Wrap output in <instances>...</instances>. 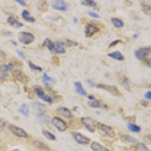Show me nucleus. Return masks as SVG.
Returning <instances> with one entry per match:
<instances>
[{"label":"nucleus","instance_id":"nucleus-8","mask_svg":"<svg viewBox=\"0 0 151 151\" xmlns=\"http://www.w3.org/2000/svg\"><path fill=\"white\" fill-rule=\"evenodd\" d=\"M117 79H118L119 83L122 86V87L126 89L127 91H130V81L129 78L123 73H117Z\"/></svg>","mask_w":151,"mask_h":151},{"label":"nucleus","instance_id":"nucleus-31","mask_svg":"<svg viewBox=\"0 0 151 151\" xmlns=\"http://www.w3.org/2000/svg\"><path fill=\"white\" fill-rule=\"evenodd\" d=\"M42 132L43 135L45 136L48 140H50V141H55L56 140V136L52 134V132H48L47 130H42Z\"/></svg>","mask_w":151,"mask_h":151},{"label":"nucleus","instance_id":"nucleus-38","mask_svg":"<svg viewBox=\"0 0 151 151\" xmlns=\"http://www.w3.org/2000/svg\"><path fill=\"white\" fill-rule=\"evenodd\" d=\"M142 10H143V12L145 13V14H147V15H150V12H151L150 5H148V4H145V5H143Z\"/></svg>","mask_w":151,"mask_h":151},{"label":"nucleus","instance_id":"nucleus-7","mask_svg":"<svg viewBox=\"0 0 151 151\" xmlns=\"http://www.w3.org/2000/svg\"><path fill=\"white\" fill-rule=\"evenodd\" d=\"M81 122L90 132H95V121L93 119H91V117H82L81 118Z\"/></svg>","mask_w":151,"mask_h":151},{"label":"nucleus","instance_id":"nucleus-32","mask_svg":"<svg viewBox=\"0 0 151 151\" xmlns=\"http://www.w3.org/2000/svg\"><path fill=\"white\" fill-rule=\"evenodd\" d=\"M54 81L55 80H54L52 77L48 76V74H47L46 73H44V74H43V76H42V82L44 84H45L46 86H48V84H51L52 83H53Z\"/></svg>","mask_w":151,"mask_h":151},{"label":"nucleus","instance_id":"nucleus-20","mask_svg":"<svg viewBox=\"0 0 151 151\" xmlns=\"http://www.w3.org/2000/svg\"><path fill=\"white\" fill-rule=\"evenodd\" d=\"M42 45L44 47H46L51 52H52V53L54 52V49H55V42H52L50 39H48V38L45 39V40H44V42H43Z\"/></svg>","mask_w":151,"mask_h":151},{"label":"nucleus","instance_id":"nucleus-27","mask_svg":"<svg viewBox=\"0 0 151 151\" xmlns=\"http://www.w3.org/2000/svg\"><path fill=\"white\" fill-rule=\"evenodd\" d=\"M111 22L116 28H121L124 26V23L122 22V20L117 18V17H112Z\"/></svg>","mask_w":151,"mask_h":151},{"label":"nucleus","instance_id":"nucleus-25","mask_svg":"<svg viewBox=\"0 0 151 151\" xmlns=\"http://www.w3.org/2000/svg\"><path fill=\"white\" fill-rule=\"evenodd\" d=\"M121 138L123 141L126 143H131V144H137V141L134 138V137H132L131 135L129 134H123L121 136Z\"/></svg>","mask_w":151,"mask_h":151},{"label":"nucleus","instance_id":"nucleus-44","mask_svg":"<svg viewBox=\"0 0 151 151\" xmlns=\"http://www.w3.org/2000/svg\"><path fill=\"white\" fill-rule=\"evenodd\" d=\"M17 53L18 54V55L20 57H21L23 59H26V56H25V55H24V53H23L22 52H20V51H18V50H17Z\"/></svg>","mask_w":151,"mask_h":151},{"label":"nucleus","instance_id":"nucleus-46","mask_svg":"<svg viewBox=\"0 0 151 151\" xmlns=\"http://www.w3.org/2000/svg\"><path fill=\"white\" fill-rule=\"evenodd\" d=\"M87 82H88V84H89L90 86H96V85L94 84V82H93L92 80H91V79H88V80H87Z\"/></svg>","mask_w":151,"mask_h":151},{"label":"nucleus","instance_id":"nucleus-37","mask_svg":"<svg viewBox=\"0 0 151 151\" xmlns=\"http://www.w3.org/2000/svg\"><path fill=\"white\" fill-rule=\"evenodd\" d=\"M137 148L139 151H150L149 148L143 143H137Z\"/></svg>","mask_w":151,"mask_h":151},{"label":"nucleus","instance_id":"nucleus-33","mask_svg":"<svg viewBox=\"0 0 151 151\" xmlns=\"http://www.w3.org/2000/svg\"><path fill=\"white\" fill-rule=\"evenodd\" d=\"M88 104H89V106H91V107H92V108H99V107H101V104H100L99 101L95 99V98L91 100V101H90L88 102Z\"/></svg>","mask_w":151,"mask_h":151},{"label":"nucleus","instance_id":"nucleus-50","mask_svg":"<svg viewBox=\"0 0 151 151\" xmlns=\"http://www.w3.org/2000/svg\"><path fill=\"white\" fill-rule=\"evenodd\" d=\"M137 36H138V35H137V34H134V36H133V38H134V39H135V38H137Z\"/></svg>","mask_w":151,"mask_h":151},{"label":"nucleus","instance_id":"nucleus-10","mask_svg":"<svg viewBox=\"0 0 151 151\" xmlns=\"http://www.w3.org/2000/svg\"><path fill=\"white\" fill-rule=\"evenodd\" d=\"M34 92L35 94L37 95L38 97L40 98H41V99L44 100L45 101L48 102V103L51 104L53 102V98H52V97L48 96V95H47L45 93V91H44V90L41 87H36L34 88Z\"/></svg>","mask_w":151,"mask_h":151},{"label":"nucleus","instance_id":"nucleus-18","mask_svg":"<svg viewBox=\"0 0 151 151\" xmlns=\"http://www.w3.org/2000/svg\"><path fill=\"white\" fill-rule=\"evenodd\" d=\"M107 55H108V57L114 59V60H119V61H122V60H125V57L119 51L113 52L111 53H109Z\"/></svg>","mask_w":151,"mask_h":151},{"label":"nucleus","instance_id":"nucleus-40","mask_svg":"<svg viewBox=\"0 0 151 151\" xmlns=\"http://www.w3.org/2000/svg\"><path fill=\"white\" fill-rule=\"evenodd\" d=\"M5 125H6V122L2 119L0 118V132H2L5 127Z\"/></svg>","mask_w":151,"mask_h":151},{"label":"nucleus","instance_id":"nucleus-14","mask_svg":"<svg viewBox=\"0 0 151 151\" xmlns=\"http://www.w3.org/2000/svg\"><path fill=\"white\" fill-rule=\"evenodd\" d=\"M56 113L66 119H70L73 117V113L71 110L66 107H58L56 110Z\"/></svg>","mask_w":151,"mask_h":151},{"label":"nucleus","instance_id":"nucleus-16","mask_svg":"<svg viewBox=\"0 0 151 151\" xmlns=\"http://www.w3.org/2000/svg\"><path fill=\"white\" fill-rule=\"evenodd\" d=\"M7 22L9 25H11L13 27H16V28H20L21 27L24 26V24H22L21 22L18 21L17 19L14 18V17H9L7 19Z\"/></svg>","mask_w":151,"mask_h":151},{"label":"nucleus","instance_id":"nucleus-23","mask_svg":"<svg viewBox=\"0 0 151 151\" xmlns=\"http://www.w3.org/2000/svg\"><path fill=\"white\" fill-rule=\"evenodd\" d=\"M38 10L41 11L42 12H45L48 9V3L47 1H40L37 3Z\"/></svg>","mask_w":151,"mask_h":151},{"label":"nucleus","instance_id":"nucleus-24","mask_svg":"<svg viewBox=\"0 0 151 151\" xmlns=\"http://www.w3.org/2000/svg\"><path fill=\"white\" fill-rule=\"evenodd\" d=\"M74 85H75L76 91H77L79 94H82V95L86 96L87 93H86V91H85V89L83 88V85H82V83H81L80 82H76V83H74Z\"/></svg>","mask_w":151,"mask_h":151},{"label":"nucleus","instance_id":"nucleus-21","mask_svg":"<svg viewBox=\"0 0 151 151\" xmlns=\"http://www.w3.org/2000/svg\"><path fill=\"white\" fill-rule=\"evenodd\" d=\"M22 17L24 20L29 23H34L36 21V19L33 17H31L29 14V12L27 10H24L22 12Z\"/></svg>","mask_w":151,"mask_h":151},{"label":"nucleus","instance_id":"nucleus-34","mask_svg":"<svg viewBox=\"0 0 151 151\" xmlns=\"http://www.w3.org/2000/svg\"><path fill=\"white\" fill-rule=\"evenodd\" d=\"M7 60V55L4 51L0 50V65H3Z\"/></svg>","mask_w":151,"mask_h":151},{"label":"nucleus","instance_id":"nucleus-4","mask_svg":"<svg viewBox=\"0 0 151 151\" xmlns=\"http://www.w3.org/2000/svg\"><path fill=\"white\" fill-rule=\"evenodd\" d=\"M9 129L12 134L15 135L17 137H21V138H27L28 137L27 132L24 129H21L20 127H17L16 125H10L9 126Z\"/></svg>","mask_w":151,"mask_h":151},{"label":"nucleus","instance_id":"nucleus-15","mask_svg":"<svg viewBox=\"0 0 151 151\" xmlns=\"http://www.w3.org/2000/svg\"><path fill=\"white\" fill-rule=\"evenodd\" d=\"M55 54H64L66 53V49L64 44L61 41H57L55 42V49L54 52Z\"/></svg>","mask_w":151,"mask_h":151},{"label":"nucleus","instance_id":"nucleus-22","mask_svg":"<svg viewBox=\"0 0 151 151\" xmlns=\"http://www.w3.org/2000/svg\"><path fill=\"white\" fill-rule=\"evenodd\" d=\"M32 144L34 147H36V148H39V149L49 150V147L46 144H45V143L41 141H33Z\"/></svg>","mask_w":151,"mask_h":151},{"label":"nucleus","instance_id":"nucleus-11","mask_svg":"<svg viewBox=\"0 0 151 151\" xmlns=\"http://www.w3.org/2000/svg\"><path fill=\"white\" fill-rule=\"evenodd\" d=\"M150 52V49L147 47H144V48H141L139 49L136 50L134 52L135 57L138 60H143L144 59L147 58V57L149 56Z\"/></svg>","mask_w":151,"mask_h":151},{"label":"nucleus","instance_id":"nucleus-45","mask_svg":"<svg viewBox=\"0 0 151 151\" xmlns=\"http://www.w3.org/2000/svg\"><path fill=\"white\" fill-rule=\"evenodd\" d=\"M16 2H18L20 5H23V6H26V2H25V1H23V0H16Z\"/></svg>","mask_w":151,"mask_h":151},{"label":"nucleus","instance_id":"nucleus-28","mask_svg":"<svg viewBox=\"0 0 151 151\" xmlns=\"http://www.w3.org/2000/svg\"><path fill=\"white\" fill-rule=\"evenodd\" d=\"M33 109H35L36 110L42 113L41 114H43V113H44V111H45V105L40 103V102H35V103L33 104Z\"/></svg>","mask_w":151,"mask_h":151},{"label":"nucleus","instance_id":"nucleus-13","mask_svg":"<svg viewBox=\"0 0 151 151\" xmlns=\"http://www.w3.org/2000/svg\"><path fill=\"white\" fill-rule=\"evenodd\" d=\"M52 9L55 10L61 11V12H65L68 9V5L66 3L65 1L62 0H55L52 2Z\"/></svg>","mask_w":151,"mask_h":151},{"label":"nucleus","instance_id":"nucleus-29","mask_svg":"<svg viewBox=\"0 0 151 151\" xmlns=\"http://www.w3.org/2000/svg\"><path fill=\"white\" fill-rule=\"evenodd\" d=\"M62 43L64 44V46L67 47H73V46H77L79 45V43L77 42L73 41V40H67V39H65L64 40V41H61Z\"/></svg>","mask_w":151,"mask_h":151},{"label":"nucleus","instance_id":"nucleus-49","mask_svg":"<svg viewBox=\"0 0 151 151\" xmlns=\"http://www.w3.org/2000/svg\"><path fill=\"white\" fill-rule=\"evenodd\" d=\"M147 66L149 68H150V60L147 61Z\"/></svg>","mask_w":151,"mask_h":151},{"label":"nucleus","instance_id":"nucleus-35","mask_svg":"<svg viewBox=\"0 0 151 151\" xmlns=\"http://www.w3.org/2000/svg\"><path fill=\"white\" fill-rule=\"evenodd\" d=\"M81 4L83 5H86V6H89V7H96L97 3L94 1H91V0H84L82 1Z\"/></svg>","mask_w":151,"mask_h":151},{"label":"nucleus","instance_id":"nucleus-5","mask_svg":"<svg viewBox=\"0 0 151 151\" xmlns=\"http://www.w3.org/2000/svg\"><path fill=\"white\" fill-rule=\"evenodd\" d=\"M52 122V125H53L59 132H64L67 129V123H66L65 121H64L62 119L59 118V117H53Z\"/></svg>","mask_w":151,"mask_h":151},{"label":"nucleus","instance_id":"nucleus-36","mask_svg":"<svg viewBox=\"0 0 151 151\" xmlns=\"http://www.w3.org/2000/svg\"><path fill=\"white\" fill-rule=\"evenodd\" d=\"M28 64H29V67H30L31 69H33V70L38 71V72H42V68L41 67L35 65V64H33L31 61H28Z\"/></svg>","mask_w":151,"mask_h":151},{"label":"nucleus","instance_id":"nucleus-51","mask_svg":"<svg viewBox=\"0 0 151 151\" xmlns=\"http://www.w3.org/2000/svg\"><path fill=\"white\" fill-rule=\"evenodd\" d=\"M77 22V18H74V23Z\"/></svg>","mask_w":151,"mask_h":151},{"label":"nucleus","instance_id":"nucleus-1","mask_svg":"<svg viewBox=\"0 0 151 151\" xmlns=\"http://www.w3.org/2000/svg\"><path fill=\"white\" fill-rule=\"evenodd\" d=\"M97 127H98L100 133L105 137L111 138V139H113L116 137L115 131H114L113 128H112L110 125H105L101 122H98L97 124Z\"/></svg>","mask_w":151,"mask_h":151},{"label":"nucleus","instance_id":"nucleus-17","mask_svg":"<svg viewBox=\"0 0 151 151\" xmlns=\"http://www.w3.org/2000/svg\"><path fill=\"white\" fill-rule=\"evenodd\" d=\"M91 149L93 151H110L107 148L104 147L102 144L97 141H93L91 144Z\"/></svg>","mask_w":151,"mask_h":151},{"label":"nucleus","instance_id":"nucleus-48","mask_svg":"<svg viewBox=\"0 0 151 151\" xmlns=\"http://www.w3.org/2000/svg\"><path fill=\"white\" fill-rule=\"evenodd\" d=\"M88 99L90 100V101H91V100H93V99H94V96H91V95H88Z\"/></svg>","mask_w":151,"mask_h":151},{"label":"nucleus","instance_id":"nucleus-30","mask_svg":"<svg viewBox=\"0 0 151 151\" xmlns=\"http://www.w3.org/2000/svg\"><path fill=\"white\" fill-rule=\"evenodd\" d=\"M127 127L131 132H134V133H138V132H141V128L139 126H137L133 123H131V122L127 124Z\"/></svg>","mask_w":151,"mask_h":151},{"label":"nucleus","instance_id":"nucleus-6","mask_svg":"<svg viewBox=\"0 0 151 151\" xmlns=\"http://www.w3.org/2000/svg\"><path fill=\"white\" fill-rule=\"evenodd\" d=\"M12 74L13 77L15 78L19 82L23 83H28L29 82V78L21 70H12Z\"/></svg>","mask_w":151,"mask_h":151},{"label":"nucleus","instance_id":"nucleus-12","mask_svg":"<svg viewBox=\"0 0 151 151\" xmlns=\"http://www.w3.org/2000/svg\"><path fill=\"white\" fill-rule=\"evenodd\" d=\"M100 29L97 26L92 24H86L85 27V35L86 37H91L94 34L98 33Z\"/></svg>","mask_w":151,"mask_h":151},{"label":"nucleus","instance_id":"nucleus-3","mask_svg":"<svg viewBox=\"0 0 151 151\" xmlns=\"http://www.w3.org/2000/svg\"><path fill=\"white\" fill-rule=\"evenodd\" d=\"M95 86H96L98 88L106 90V91H108L109 93H110L112 95H114V96H119V97L122 96V94H121L120 91L119 90L117 86H112V85H105V84H98Z\"/></svg>","mask_w":151,"mask_h":151},{"label":"nucleus","instance_id":"nucleus-47","mask_svg":"<svg viewBox=\"0 0 151 151\" xmlns=\"http://www.w3.org/2000/svg\"><path fill=\"white\" fill-rule=\"evenodd\" d=\"M11 43H12L13 45H14V46H17V43L15 41H14V40H11Z\"/></svg>","mask_w":151,"mask_h":151},{"label":"nucleus","instance_id":"nucleus-19","mask_svg":"<svg viewBox=\"0 0 151 151\" xmlns=\"http://www.w3.org/2000/svg\"><path fill=\"white\" fill-rule=\"evenodd\" d=\"M9 70L5 64L0 65V80H6L9 78Z\"/></svg>","mask_w":151,"mask_h":151},{"label":"nucleus","instance_id":"nucleus-42","mask_svg":"<svg viewBox=\"0 0 151 151\" xmlns=\"http://www.w3.org/2000/svg\"><path fill=\"white\" fill-rule=\"evenodd\" d=\"M52 61H53L56 65H59V64H60V60H59L58 58L56 56L52 57Z\"/></svg>","mask_w":151,"mask_h":151},{"label":"nucleus","instance_id":"nucleus-26","mask_svg":"<svg viewBox=\"0 0 151 151\" xmlns=\"http://www.w3.org/2000/svg\"><path fill=\"white\" fill-rule=\"evenodd\" d=\"M19 111H20V113H22L23 115L24 116H29V106H28L27 104H23L22 105H21V106L19 108Z\"/></svg>","mask_w":151,"mask_h":151},{"label":"nucleus","instance_id":"nucleus-43","mask_svg":"<svg viewBox=\"0 0 151 151\" xmlns=\"http://www.w3.org/2000/svg\"><path fill=\"white\" fill-rule=\"evenodd\" d=\"M144 97H145V98H146L147 100H148V101H150L151 100V91H147V92L145 93V94H144Z\"/></svg>","mask_w":151,"mask_h":151},{"label":"nucleus","instance_id":"nucleus-2","mask_svg":"<svg viewBox=\"0 0 151 151\" xmlns=\"http://www.w3.org/2000/svg\"><path fill=\"white\" fill-rule=\"evenodd\" d=\"M17 38H18L19 42L24 45H29L31 43H33L35 40L34 35L29 32H25V31L20 32L17 35Z\"/></svg>","mask_w":151,"mask_h":151},{"label":"nucleus","instance_id":"nucleus-39","mask_svg":"<svg viewBox=\"0 0 151 151\" xmlns=\"http://www.w3.org/2000/svg\"><path fill=\"white\" fill-rule=\"evenodd\" d=\"M119 43H122V41L121 40H114V41L112 42L111 43H110V45H109L108 48H113V47H115L116 45H118Z\"/></svg>","mask_w":151,"mask_h":151},{"label":"nucleus","instance_id":"nucleus-9","mask_svg":"<svg viewBox=\"0 0 151 151\" xmlns=\"http://www.w3.org/2000/svg\"><path fill=\"white\" fill-rule=\"evenodd\" d=\"M73 137L74 140L79 144L87 145V144H90V142H91L90 138L83 135V134H82L79 132H73Z\"/></svg>","mask_w":151,"mask_h":151},{"label":"nucleus","instance_id":"nucleus-41","mask_svg":"<svg viewBox=\"0 0 151 151\" xmlns=\"http://www.w3.org/2000/svg\"><path fill=\"white\" fill-rule=\"evenodd\" d=\"M88 15H90L92 17H94V18H99L100 17V15H98V14H97V13H95V12H88Z\"/></svg>","mask_w":151,"mask_h":151}]
</instances>
